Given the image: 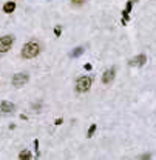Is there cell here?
Returning a JSON list of instances; mask_svg holds the SVG:
<instances>
[{
	"mask_svg": "<svg viewBox=\"0 0 156 160\" xmlns=\"http://www.w3.org/2000/svg\"><path fill=\"white\" fill-rule=\"evenodd\" d=\"M132 5H133V2H128V3H127V8H125V9H127L128 12H130V9H132Z\"/></svg>",
	"mask_w": 156,
	"mask_h": 160,
	"instance_id": "cell-13",
	"label": "cell"
},
{
	"mask_svg": "<svg viewBox=\"0 0 156 160\" xmlns=\"http://www.w3.org/2000/svg\"><path fill=\"white\" fill-rule=\"evenodd\" d=\"M54 32H56V35H57V37H60V28H56V29H54Z\"/></svg>",
	"mask_w": 156,
	"mask_h": 160,
	"instance_id": "cell-14",
	"label": "cell"
},
{
	"mask_svg": "<svg viewBox=\"0 0 156 160\" xmlns=\"http://www.w3.org/2000/svg\"><path fill=\"white\" fill-rule=\"evenodd\" d=\"M84 51H85V48H84V46H77V48H74V49L70 52V57H71V59H76V57L82 55V54H84Z\"/></svg>",
	"mask_w": 156,
	"mask_h": 160,
	"instance_id": "cell-8",
	"label": "cell"
},
{
	"mask_svg": "<svg viewBox=\"0 0 156 160\" xmlns=\"http://www.w3.org/2000/svg\"><path fill=\"white\" fill-rule=\"evenodd\" d=\"M19 159H20V160H28V159H31V153L25 150V151H22V153H20Z\"/></svg>",
	"mask_w": 156,
	"mask_h": 160,
	"instance_id": "cell-10",
	"label": "cell"
},
{
	"mask_svg": "<svg viewBox=\"0 0 156 160\" xmlns=\"http://www.w3.org/2000/svg\"><path fill=\"white\" fill-rule=\"evenodd\" d=\"M71 3H73L74 6H80V5L85 3V0H71Z\"/></svg>",
	"mask_w": 156,
	"mask_h": 160,
	"instance_id": "cell-12",
	"label": "cell"
},
{
	"mask_svg": "<svg viewBox=\"0 0 156 160\" xmlns=\"http://www.w3.org/2000/svg\"><path fill=\"white\" fill-rule=\"evenodd\" d=\"M91 83H93V79H91V77H87V76L80 77V79L77 80V83H76V92H79V94L87 92V91L91 88Z\"/></svg>",
	"mask_w": 156,
	"mask_h": 160,
	"instance_id": "cell-2",
	"label": "cell"
},
{
	"mask_svg": "<svg viewBox=\"0 0 156 160\" xmlns=\"http://www.w3.org/2000/svg\"><path fill=\"white\" fill-rule=\"evenodd\" d=\"M115 76H116V68H110V69H107L102 74V82L104 83H110V82H113Z\"/></svg>",
	"mask_w": 156,
	"mask_h": 160,
	"instance_id": "cell-7",
	"label": "cell"
},
{
	"mask_svg": "<svg viewBox=\"0 0 156 160\" xmlns=\"http://www.w3.org/2000/svg\"><path fill=\"white\" fill-rule=\"evenodd\" d=\"M29 80V77H28V74L26 72H19V74H15L14 77H12V86H15V88H20V86H23L26 82Z\"/></svg>",
	"mask_w": 156,
	"mask_h": 160,
	"instance_id": "cell-3",
	"label": "cell"
},
{
	"mask_svg": "<svg viewBox=\"0 0 156 160\" xmlns=\"http://www.w3.org/2000/svg\"><path fill=\"white\" fill-rule=\"evenodd\" d=\"M15 111V105L12 102H2L0 103V116H8V114H12Z\"/></svg>",
	"mask_w": 156,
	"mask_h": 160,
	"instance_id": "cell-5",
	"label": "cell"
},
{
	"mask_svg": "<svg viewBox=\"0 0 156 160\" xmlns=\"http://www.w3.org/2000/svg\"><path fill=\"white\" fill-rule=\"evenodd\" d=\"M145 62H147V57L144 54H141V55H136V57L130 59L128 65L130 66H142V65H145Z\"/></svg>",
	"mask_w": 156,
	"mask_h": 160,
	"instance_id": "cell-6",
	"label": "cell"
},
{
	"mask_svg": "<svg viewBox=\"0 0 156 160\" xmlns=\"http://www.w3.org/2000/svg\"><path fill=\"white\" fill-rule=\"evenodd\" d=\"M40 52V46L36 42H29L22 48V57L23 59H34Z\"/></svg>",
	"mask_w": 156,
	"mask_h": 160,
	"instance_id": "cell-1",
	"label": "cell"
},
{
	"mask_svg": "<svg viewBox=\"0 0 156 160\" xmlns=\"http://www.w3.org/2000/svg\"><path fill=\"white\" fill-rule=\"evenodd\" d=\"M14 42V37L12 35H3L0 37V52H8L11 49V45Z\"/></svg>",
	"mask_w": 156,
	"mask_h": 160,
	"instance_id": "cell-4",
	"label": "cell"
},
{
	"mask_svg": "<svg viewBox=\"0 0 156 160\" xmlns=\"http://www.w3.org/2000/svg\"><path fill=\"white\" fill-rule=\"evenodd\" d=\"M85 69L90 71V69H91V65H90V63H85Z\"/></svg>",
	"mask_w": 156,
	"mask_h": 160,
	"instance_id": "cell-15",
	"label": "cell"
},
{
	"mask_svg": "<svg viewBox=\"0 0 156 160\" xmlns=\"http://www.w3.org/2000/svg\"><path fill=\"white\" fill-rule=\"evenodd\" d=\"M94 131H96V125H91V126H90V129H88V134H87V137H91V136L94 134Z\"/></svg>",
	"mask_w": 156,
	"mask_h": 160,
	"instance_id": "cell-11",
	"label": "cell"
},
{
	"mask_svg": "<svg viewBox=\"0 0 156 160\" xmlns=\"http://www.w3.org/2000/svg\"><path fill=\"white\" fill-rule=\"evenodd\" d=\"M14 9H15V3H14V2H8V3H5V6H3V11L8 12V14L12 12Z\"/></svg>",
	"mask_w": 156,
	"mask_h": 160,
	"instance_id": "cell-9",
	"label": "cell"
}]
</instances>
